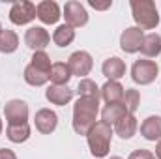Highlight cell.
I'll return each mask as SVG.
<instances>
[{
    "label": "cell",
    "instance_id": "obj_1",
    "mask_svg": "<svg viewBox=\"0 0 161 159\" xmlns=\"http://www.w3.org/2000/svg\"><path fill=\"white\" fill-rule=\"evenodd\" d=\"M97 112H99V99L79 97L73 105V120H71L73 131L77 135H88V131L96 123Z\"/></svg>",
    "mask_w": 161,
    "mask_h": 159
},
{
    "label": "cell",
    "instance_id": "obj_2",
    "mask_svg": "<svg viewBox=\"0 0 161 159\" xmlns=\"http://www.w3.org/2000/svg\"><path fill=\"white\" fill-rule=\"evenodd\" d=\"M113 135H114V129L105 123V122H96L92 125V129L88 131L86 135V140H88V148H90V154L97 159H103L109 156V150H111V142H113Z\"/></svg>",
    "mask_w": 161,
    "mask_h": 159
},
{
    "label": "cell",
    "instance_id": "obj_3",
    "mask_svg": "<svg viewBox=\"0 0 161 159\" xmlns=\"http://www.w3.org/2000/svg\"><path fill=\"white\" fill-rule=\"evenodd\" d=\"M131 15L137 25V28L144 30H154L159 25V11L154 0H131Z\"/></svg>",
    "mask_w": 161,
    "mask_h": 159
},
{
    "label": "cell",
    "instance_id": "obj_4",
    "mask_svg": "<svg viewBox=\"0 0 161 159\" xmlns=\"http://www.w3.org/2000/svg\"><path fill=\"white\" fill-rule=\"evenodd\" d=\"M158 73H159V66L154 60H148V58L135 60L133 66H131V79H133L135 84H141V86L152 84L158 77Z\"/></svg>",
    "mask_w": 161,
    "mask_h": 159
},
{
    "label": "cell",
    "instance_id": "obj_5",
    "mask_svg": "<svg viewBox=\"0 0 161 159\" xmlns=\"http://www.w3.org/2000/svg\"><path fill=\"white\" fill-rule=\"evenodd\" d=\"M36 19V6L28 0H17L11 4V9H9V21L17 26H23V25H28Z\"/></svg>",
    "mask_w": 161,
    "mask_h": 159
},
{
    "label": "cell",
    "instance_id": "obj_6",
    "mask_svg": "<svg viewBox=\"0 0 161 159\" xmlns=\"http://www.w3.org/2000/svg\"><path fill=\"white\" fill-rule=\"evenodd\" d=\"M28 114H30V109H28L26 101H23V99H11L4 107V116H6L8 125L28 123Z\"/></svg>",
    "mask_w": 161,
    "mask_h": 159
},
{
    "label": "cell",
    "instance_id": "obj_7",
    "mask_svg": "<svg viewBox=\"0 0 161 159\" xmlns=\"http://www.w3.org/2000/svg\"><path fill=\"white\" fill-rule=\"evenodd\" d=\"M62 17L66 19V25L71 26V28L86 26V23H88V11H86V8H84L80 2H77V0L66 2V6H64V15H62Z\"/></svg>",
    "mask_w": 161,
    "mask_h": 159
},
{
    "label": "cell",
    "instance_id": "obj_8",
    "mask_svg": "<svg viewBox=\"0 0 161 159\" xmlns=\"http://www.w3.org/2000/svg\"><path fill=\"white\" fill-rule=\"evenodd\" d=\"M68 66L71 75H77L80 79H86V75H90L92 68H94V60L92 54L86 51H75L69 58H68Z\"/></svg>",
    "mask_w": 161,
    "mask_h": 159
},
{
    "label": "cell",
    "instance_id": "obj_9",
    "mask_svg": "<svg viewBox=\"0 0 161 159\" xmlns=\"http://www.w3.org/2000/svg\"><path fill=\"white\" fill-rule=\"evenodd\" d=\"M144 36H146V34H144L141 28H137V26H129V28H125V30L122 32V36H120L122 51H124V52H129V54L139 52L141 47H142Z\"/></svg>",
    "mask_w": 161,
    "mask_h": 159
},
{
    "label": "cell",
    "instance_id": "obj_10",
    "mask_svg": "<svg viewBox=\"0 0 161 159\" xmlns=\"http://www.w3.org/2000/svg\"><path fill=\"white\" fill-rule=\"evenodd\" d=\"M25 43L34 52L36 51H45V47L51 43V34L43 26H30L25 34Z\"/></svg>",
    "mask_w": 161,
    "mask_h": 159
},
{
    "label": "cell",
    "instance_id": "obj_11",
    "mask_svg": "<svg viewBox=\"0 0 161 159\" xmlns=\"http://www.w3.org/2000/svg\"><path fill=\"white\" fill-rule=\"evenodd\" d=\"M34 125L41 135H51L58 125V114L51 109H40L34 116Z\"/></svg>",
    "mask_w": 161,
    "mask_h": 159
},
{
    "label": "cell",
    "instance_id": "obj_12",
    "mask_svg": "<svg viewBox=\"0 0 161 159\" xmlns=\"http://www.w3.org/2000/svg\"><path fill=\"white\" fill-rule=\"evenodd\" d=\"M36 17L40 19L43 25H54L62 17L60 6L54 0H43V2H40L36 6Z\"/></svg>",
    "mask_w": 161,
    "mask_h": 159
},
{
    "label": "cell",
    "instance_id": "obj_13",
    "mask_svg": "<svg viewBox=\"0 0 161 159\" xmlns=\"http://www.w3.org/2000/svg\"><path fill=\"white\" fill-rule=\"evenodd\" d=\"M73 94L75 90H71L68 84L66 86H56V84H51L47 90H45V99L53 105H58V107H64L68 105L71 99H73Z\"/></svg>",
    "mask_w": 161,
    "mask_h": 159
},
{
    "label": "cell",
    "instance_id": "obj_14",
    "mask_svg": "<svg viewBox=\"0 0 161 159\" xmlns=\"http://www.w3.org/2000/svg\"><path fill=\"white\" fill-rule=\"evenodd\" d=\"M101 73L107 77V80H120L125 75V62L118 56H111L103 62Z\"/></svg>",
    "mask_w": 161,
    "mask_h": 159
},
{
    "label": "cell",
    "instance_id": "obj_15",
    "mask_svg": "<svg viewBox=\"0 0 161 159\" xmlns=\"http://www.w3.org/2000/svg\"><path fill=\"white\" fill-rule=\"evenodd\" d=\"M141 135L150 140V142H156L161 140V116H148V118L142 120L141 123Z\"/></svg>",
    "mask_w": 161,
    "mask_h": 159
},
{
    "label": "cell",
    "instance_id": "obj_16",
    "mask_svg": "<svg viewBox=\"0 0 161 159\" xmlns=\"http://www.w3.org/2000/svg\"><path fill=\"white\" fill-rule=\"evenodd\" d=\"M137 129H139V122H137V116L135 114H125L124 118H120L114 123V133L120 139H124V140L131 139L137 133Z\"/></svg>",
    "mask_w": 161,
    "mask_h": 159
},
{
    "label": "cell",
    "instance_id": "obj_17",
    "mask_svg": "<svg viewBox=\"0 0 161 159\" xmlns=\"http://www.w3.org/2000/svg\"><path fill=\"white\" fill-rule=\"evenodd\" d=\"M99 90H101V97L105 99V103H122L124 101L125 88L118 80H107Z\"/></svg>",
    "mask_w": 161,
    "mask_h": 159
},
{
    "label": "cell",
    "instance_id": "obj_18",
    "mask_svg": "<svg viewBox=\"0 0 161 159\" xmlns=\"http://www.w3.org/2000/svg\"><path fill=\"white\" fill-rule=\"evenodd\" d=\"M71 71H69V66L68 62H54L53 68H51V75H49V80L56 86H66L69 79H71Z\"/></svg>",
    "mask_w": 161,
    "mask_h": 159
},
{
    "label": "cell",
    "instance_id": "obj_19",
    "mask_svg": "<svg viewBox=\"0 0 161 159\" xmlns=\"http://www.w3.org/2000/svg\"><path fill=\"white\" fill-rule=\"evenodd\" d=\"M125 114H127V109L124 107V103H107L101 111V122L113 125Z\"/></svg>",
    "mask_w": 161,
    "mask_h": 159
},
{
    "label": "cell",
    "instance_id": "obj_20",
    "mask_svg": "<svg viewBox=\"0 0 161 159\" xmlns=\"http://www.w3.org/2000/svg\"><path fill=\"white\" fill-rule=\"evenodd\" d=\"M141 52H142L146 58H156V56L161 54V36L158 32H150V34L144 36Z\"/></svg>",
    "mask_w": 161,
    "mask_h": 159
},
{
    "label": "cell",
    "instance_id": "obj_21",
    "mask_svg": "<svg viewBox=\"0 0 161 159\" xmlns=\"http://www.w3.org/2000/svg\"><path fill=\"white\" fill-rule=\"evenodd\" d=\"M6 137L13 144H23L30 139V125L28 123H19V125H8Z\"/></svg>",
    "mask_w": 161,
    "mask_h": 159
},
{
    "label": "cell",
    "instance_id": "obj_22",
    "mask_svg": "<svg viewBox=\"0 0 161 159\" xmlns=\"http://www.w3.org/2000/svg\"><path fill=\"white\" fill-rule=\"evenodd\" d=\"M17 47H19V36L9 28H2L0 30V52L11 54L17 51Z\"/></svg>",
    "mask_w": 161,
    "mask_h": 159
},
{
    "label": "cell",
    "instance_id": "obj_23",
    "mask_svg": "<svg viewBox=\"0 0 161 159\" xmlns=\"http://www.w3.org/2000/svg\"><path fill=\"white\" fill-rule=\"evenodd\" d=\"M53 41L58 47H68L75 41V28L68 26V25H60L56 26V30L53 32Z\"/></svg>",
    "mask_w": 161,
    "mask_h": 159
},
{
    "label": "cell",
    "instance_id": "obj_24",
    "mask_svg": "<svg viewBox=\"0 0 161 159\" xmlns=\"http://www.w3.org/2000/svg\"><path fill=\"white\" fill-rule=\"evenodd\" d=\"M49 75L51 73H45V71H41L38 68H34L32 64H28L26 68H25V80L30 84V86H43V84H47L49 82Z\"/></svg>",
    "mask_w": 161,
    "mask_h": 159
},
{
    "label": "cell",
    "instance_id": "obj_25",
    "mask_svg": "<svg viewBox=\"0 0 161 159\" xmlns=\"http://www.w3.org/2000/svg\"><path fill=\"white\" fill-rule=\"evenodd\" d=\"M75 92L79 94V97H92V99H99L101 97V90L97 88V84L92 79H80Z\"/></svg>",
    "mask_w": 161,
    "mask_h": 159
},
{
    "label": "cell",
    "instance_id": "obj_26",
    "mask_svg": "<svg viewBox=\"0 0 161 159\" xmlns=\"http://www.w3.org/2000/svg\"><path fill=\"white\" fill-rule=\"evenodd\" d=\"M124 107L127 109V114H135L137 112V109H139V105H141V94H139V90H135V88H127L125 90V94H124Z\"/></svg>",
    "mask_w": 161,
    "mask_h": 159
},
{
    "label": "cell",
    "instance_id": "obj_27",
    "mask_svg": "<svg viewBox=\"0 0 161 159\" xmlns=\"http://www.w3.org/2000/svg\"><path fill=\"white\" fill-rule=\"evenodd\" d=\"M30 64L34 68H38L45 73H51V68H53V62H51V56L45 52V51H36L30 58Z\"/></svg>",
    "mask_w": 161,
    "mask_h": 159
},
{
    "label": "cell",
    "instance_id": "obj_28",
    "mask_svg": "<svg viewBox=\"0 0 161 159\" xmlns=\"http://www.w3.org/2000/svg\"><path fill=\"white\" fill-rule=\"evenodd\" d=\"M127 159H156V156H154V152H150V150L139 148V150H133Z\"/></svg>",
    "mask_w": 161,
    "mask_h": 159
},
{
    "label": "cell",
    "instance_id": "obj_29",
    "mask_svg": "<svg viewBox=\"0 0 161 159\" xmlns=\"http://www.w3.org/2000/svg\"><path fill=\"white\" fill-rule=\"evenodd\" d=\"M94 9H97V11H105V9H109L111 6H113V0H105V2H97V0H90L88 2Z\"/></svg>",
    "mask_w": 161,
    "mask_h": 159
},
{
    "label": "cell",
    "instance_id": "obj_30",
    "mask_svg": "<svg viewBox=\"0 0 161 159\" xmlns=\"http://www.w3.org/2000/svg\"><path fill=\"white\" fill-rule=\"evenodd\" d=\"M0 159H17V156L9 148H0Z\"/></svg>",
    "mask_w": 161,
    "mask_h": 159
},
{
    "label": "cell",
    "instance_id": "obj_31",
    "mask_svg": "<svg viewBox=\"0 0 161 159\" xmlns=\"http://www.w3.org/2000/svg\"><path fill=\"white\" fill-rule=\"evenodd\" d=\"M156 159H161V140H158V144H156Z\"/></svg>",
    "mask_w": 161,
    "mask_h": 159
},
{
    "label": "cell",
    "instance_id": "obj_32",
    "mask_svg": "<svg viewBox=\"0 0 161 159\" xmlns=\"http://www.w3.org/2000/svg\"><path fill=\"white\" fill-rule=\"evenodd\" d=\"M2 129H4V123H2V120H0V135H2Z\"/></svg>",
    "mask_w": 161,
    "mask_h": 159
},
{
    "label": "cell",
    "instance_id": "obj_33",
    "mask_svg": "<svg viewBox=\"0 0 161 159\" xmlns=\"http://www.w3.org/2000/svg\"><path fill=\"white\" fill-rule=\"evenodd\" d=\"M109 159H122V157H118V156H113V157H109Z\"/></svg>",
    "mask_w": 161,
    "mask_h": 159
},
{
    "label": "cell",
    "instance_id": "obj_34",
    "mask_svg": "<svg viewBox=\"0 0 161 159\" xmlns=\"http://www.w3.org/2000/svg\"><path fill=\"white\" fill-rule=\"evenodd\" d=\"M0 30H2V25H0Z\"/></svg>",
    "mask_w": 161,
    "mask_h": 159
}]
</instances>
